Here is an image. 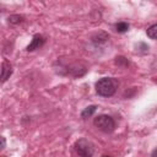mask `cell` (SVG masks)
<instances>
[{
	"mask_svg": "<svg viewBox=\"0 0 157 157\" xmlns=\"http://www.w3.org/2000/svg\"><path fill=\"white\" fill-rule=\"evenodd\" d=\"M146 33H147V36H148L151 39H157V23L150 26V27L147 28Z\"/></svg>",
	"mask_w": 157,
	"mask_h": 157,
	"instance_id": "52a82bcc",
	"label": "cell"
},
{
	"mask_svg": "<svg viewBox=\"0 0 157 157\" xmlns=\"http://www.w3.org/2000/svg\"><path fill=\"white\" fill-rule=\"evenodd\" d=\"M115 59H117V60H115V63H117L118 65H124V66H126V65L129 64V61H128L124 56H117Z\"/></svg>",
	"mask_w": 157,
	"mask_h": 157,
	"instance_id": "30bf717a",
	"label": "cell"
},
{
	"mask_svg": "<svg viewBox=\"0 0 157 157\" xmlns=\"http://www.w3.org/2000/svg\"><path fill=\"white\" fill-rule=\"evenodd\" d=\"M96 109H97V105H90V107H87V108H85V109L82 110L81 117H82L83 119H86V118L91 117V115L96 112Z\"/></svg>",
	"mask_w": 157,
	"mask_h": 157,
	"instance_id": "8992f818",
	"label": "cell"
},
{
	"mask_svg": "<svg viewBox=\"0 0 157 157\" xmlns=\"http://www.w3.org/2000/svg\"><path fill=\"white\" fill-rule=\"evenodd\" d=\"M115 29H117V32H119V33H124V32H126V31L129 29V25H128L126 22H118V23L115 25Z\"/></svg>",
	"mask_w": 157,
	"mask_h": 157,
	"instance_id": "ba28073f",
	"label": "cell"
},
{
	"mask_svg": "<svg viewBox=\"0 0 157 157\" xmlns=\"http://www.w3.org/2000/svg\"><path fill=\"white\" fill-rule=\"evenodd\" d=\"M102 157H110V156H107V155H104V156H102Z\"/></svg>",
	"mask_w": 157,
	"mask_h": 157,
	"instance_id": "4fadbf2b",
	"label": "cell"
},
{
	"mask_svg": "<svg viewBox=\"0 0 157 157\" xmlns=\"http://www.w3.org/2000/svg\"><path fill=\"white\" fill-rule=\"evenodd\" d=\"M12 74V66L10 65V63H7L6 60H4L1 63V82H5Z\"/></svg>",
	"mask_w": 157,
	"mask_h": 157,
	"instance_id": "5b68a950",
	"label": "cell"
},
{
	"mask_svg": "<svg viewBox=\"0 0 157 157\" xmlns=\"http://www.w3.org/2000/svg\"><path fill=\"white\" fill-rule=\"evenodd\" d=\"M44 42H45L44 37H42L40 34H36V36H33L32 42H31L29 45L27 47V52H33V50L38 49L39 47H42V45L44 44Z\"/></svg>",
	"mask_w": 157,
	"mask_h": 157,
	"instance_id": "277c9868",
	"label": "cell"
},
{
	"mask_svg": "<svg viewBox=\"0 0 157 157\" xmlns=\"http://www.w3.org/2000/svg\"><path fill=\"white\" fill-rule=\"evenodd\" d=\"M5 144H6L5 142V137H1V150L5 147Z\"/></svg>",
	"mask_w": 157,
	"mask_h": 157,
	"instance_id": "8fae6325",
	"label": "cell"
},
{
	"mask_svg": "<svg viewBox=\"0 0 157 157\" xmlns=\"http://www.w3.org/2000/svg\"><path fill=\"white\" fill-rule=\"evenodd\" d=\"M93 124H94V126H97L103 132H112L115 128L114 119L107 114H101V115L96 117L93 120Z\"/></svg>",
	"mask_w": 157,
	"mask_h": 157,
	"instance_id": "7a4b0ae2",
	"label": "cell"
},
{
	"mask_svg": "<svg viewBox=\"0 0 157 157\" xmlns=\"http://www.w3.org/2000/svg\"><path fill=\"white\" fill-rule=\"evenodd\" d=\"M75 151L80 157H92L94 152L93 144L87 139H78L75 142Z\"/></svg>",
	"mask_w": 157,
	"mask_h": 157,
	"instance_id": "3957f363",
	"label": "cell"
},
{
	"mask_svg": "<svg viewBox=\"0 0 157 157\" xmlns=\"http://www.w3.org/2000/svg\"><path fill=\"white\" fill-rule=\"evenodd\" d=\"M118 88V81L113 77H103L96 82V91L102 97H110Z\"/></svg>",
	"mask_w": 157,
	"mask_h": 157,
	"instance_id": "6da1fadb",
	"label": "cell"
},
{
	"mask_svg": "<svg viewBox=\"0 0 157 157\" xmlns=\"http://www.w3.org/2000/svg\"><path fill=\"white\" fill-rule=\"evenodd\" d=\"M151 157H157V148L152 151V153H151Z\"/></svg>",
	"mask_w": 157,
	"mask_h": 157,
	"instance_id": "7c38bea8",
	"label": "cell"
},
{
	"mask_svg": "<svg viewBox=\"0 0 157 157\" xmlns=\"http://www.w3.org/2000/svg\"><path fill=\"white\" fill-rule=\"evenodd\" d=\"M23 21V17L20 16V15H11L9 17V22L10 23H13V25H17V23H21Z\"/></svg>",
	"mask_w": 157,
	"mask_h": 157,
	"instance_id": "9c48e42d",
	"label": "cell"
}]
</instances>
